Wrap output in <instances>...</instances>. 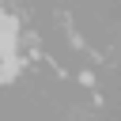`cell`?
I'll return each mask as SVG.
<instances>
[{
	"mask_svg": "<svg viewBox=\"0 0 121 121\" xmlns=\"http://www.w3.org/2000/svg\"><path fill=\"white\" fill-rule=\"evenodd\" d=\"M19 76V60L15 57H0V83H11Z\"/></svg>",
	"mask_w": 121,
	"mask_h": 121,
	"instance_id": "2",
	"label": "cell"
},
{
	"mask_svg": "<svg viewBox=\"0 0 121 121\" xmlns=\"http://www.w3.org/2000/svg\"><path fill=\"white\" fill-rule=\"evenodd\" d=\"M19 45V23L11 15H0V57H15Z\"/></svg>",
	"mask_w": 121,
	"mask_h": 121,
	"instance_id": "1",
	"label": "cell"
}]
</instances>
